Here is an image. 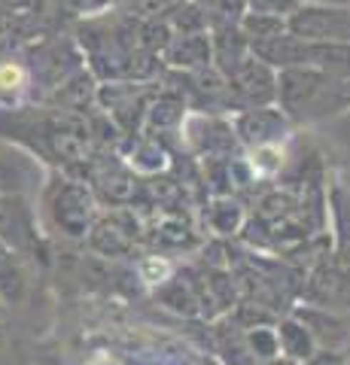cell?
I'll return each instance as SVG.
<instances>
[{"instance_id":"cell-1","label":"cell","mask_w":350,"mask_h":365,"mask_svg":"<svg viewBox=\"0 0 350 365\" xmlns=\"http://www.w3.org/2000/svg\"><path fill=\"white\" fill-rule=\"evenodd\" d=\"M274 104L289 122H329L347 110L344 79L320 67H284L277 71Z\"/></svg>"},{"instance_id":"cell-2","label":"cell","mask_w":350,"mask_h":365,"mask_svg":"<svg viewBox=\"0 0 350 365\" xmlns=\"http://www.w3.org/2000/svg\"><path fill=\"white\" fill-rule=\"evenodd\" d=\"M287 31L311 43H350V4H302L287 16Z\"/></svg>"},{"instance_id":"cell-3","label":"cell","mask_w":350,"mask_h":365,"mask_svg":"<svg viewBox=\"0 0 350 365\" xmlns=\"http://www.w3.org/2000/svg\"><path fill=\"white\" fill-rule=\"evenodd\" d=\"M49 216L67 237H86L92 222L98 220L92 189L76 180H64L49 192Z\"/></svg>"},{"instance_id":"cell-4","label":"cell","mask_w":350,"mask_h":365,"mask_svg":"<svg viewBox=\"0 0 350 365\" xmlns=\"http://www.w3.org/2000/svg\"><path fill=\"white\" fill-rule=\"evenodd\" d=\"M225 86H229V95L238 98L241 104H247V107H265V104H274L277 71L250 52L241 64H235L232 71L225 73Z\"/></svg>"},{"instance_id":"cell-5","label":"cell","mask_w":350,"mask_h":365,"mask_svg":"<svg viewBox=\"0 0 350 365\" xmlns=\"http://www.w3.org/2000/svg\"><path fill=\"white\" fill-rule=\"evenodd\" d=\"M308 299L317 304H347L350 307V256L335 253L317 262V268L308 277Z\"/></svg>"},{"instance_id":"cell-6","label":"cell","mask_w":350,"mask_h":365,"mask_svg":"<svg viewBox=\"0 0 350 365\" xmlns=\"http://www.w3.org/2000/svg\"><path fill=\"white\" fill-rule=\"evenodd\" d=\"M289 119L280 113V107L274 104H265V107H247L238 119H235V137H238L241 143L247 146H256V150H262V146H274L280 137L289 131Z\"/></svg>"},{"instance_id":"cell-7","label":"cell","mask_w":350,"mask_h":365,"mask_svg":"<svg viewBox=\"0 0 350 365\" xmlns=\"http://www.w3.org/2000/svg\"><path fill=\"white\" fill-rule=\"evenodd\" d=\"M86 237L95 253H101V256H107V259L125 256V253H131L134 241H138V220L125 210H116V213L104 216V220H95Z\"/></svg>"},{"instance_id":"cell-8","label":"cell","mask_w":350,"mask_h":365,"mask_svg":"<svg viewBox=\"0 0 350 365\" xmlns=\"http://www.w3.org/2000/svg\"><path fill=\"white\" fill-rule=\"evenodd\" d=\"M31 241H34V222L21 195H0V244L13 253V250L31 247Z\"/></svg>"},{"instance_id":"cell-9","label":"cell","mask_w":350,"mask_h":365,"mask_svg":"<svg viewBox=\"0 0 350 365\" xmlns=\"http://www.w3.org/2000/svg\"><path fill=\"white\" fill-rule=\"evenodd\" d=\"M165 61L171 67H183V71H201V67L213 64L210 55V34H174L168 46L162 49Z\"/></svg>"},{"instance_id":"cell-10","label":"cell","mask_w":350,"mask_h":365,"mask_svg":"<svg viewBox=\"0 0 350 365\" xmlns=\"http://www.w3.org/2000/svg\"><path fill=\"white\" fill-rule=\"evenodd\" d=\"M274 335H277V344L284 350V356L296 359V362H304L317 350V338L311 335L308 323H299V319H280Z\"/></svg>"},{"instance_id":"cell-11","label":"cell","mask_w":350,"mask_h":365,"mask_svg":"<svg viewBox=\"0 0 350 365\" xmlns=\"http://www.w3.org/2000/svg\"><path fill=\"white\" fill-rule=\"evenodd\" d=\"M95 186L110 204H128L134 198V192H138V180H134L131 170H125L122 165H113V168L98 170Z\"/></svg>"},{"instance_id":"cell-12","label":"cell","mask_w":350,"mask_h":365,"mask_svg":"<svg viewBox=\"0 0 350 365\" xmlns=\"http://www.w3.org/2000/svg\"><path fill=\"white\" fill-rule=\"evenodd\" d=\"M238 28L247 37V43H262V40H271V37H277V34H284L287 31V19L268 16V13H247L244 9Z\"/></svg>"},{"instance_id":"cell-13","label":"cell","mask_w":350,"mask_h":365,"mask_svg":"<svg viewBox=\"0 0 350 365\" xmlns=\"http://www.w3.org/2000/svg\"><path fill=\"white\" fill-rule=\"evenodd\" d=\"M183 101L174 98V95H159L146 107V128L150 131H165V128H174V125L183 122Z\"/></svg>"},{"instance_id":"cell-14","label":"cell","mask_w":350,"mask_h":365,"mask_svg":"<svg viewBox=\"0 0 350 365\" xmlns=\"http://www.w3.org/2000/svg\"><path fill=\"white\" fill-rule=\"evenodd\" d=\"M28 182V162L9 150H0V195H21Z\"/></svg>"},{"instance_id":"cell-15","label":"cell","mask_w":350,"mask_h":365,"mask_svg":"<svg viewBox=\"0 0 350 365\" xmlns=\"http://www.w3.org/2000/svg\"><path fill=\"white\" fill-rule=\"evenodd\" d=\"M159 299H162L168 307H171V311L186 314V317H195V314L201 311L195 287H192V283H186L183 277H174L171 283H165V287L159 289Z\"/></svg>"},{"instance_id":"cell-16","label":"cell","mask_w":350,"mask_h":365,"mask_svg":"<svg viewBox=\"0 0 350 365\" xmlns=\"http://www.w3.org/2000/svg\"><path fill=\"white\" fill-rule=\"evenodd\" d=\"M207 19L210 28H225V25H238L244 16V0H192Z\"/></svg>"},{"instance_id":"cell-17","label":"cell","mask_w":350,"mask_h":365,"mask_svg":"<svg viewBox=\"0 0 350 365\" xmlns=\"http://www.w3.org/2000/svg\"><path fill=\"white\" fill-rule=\"evenodd\" d=\"M210 225L220 235H238L244 225V207L238 201H232L229 195H217L210 204Z\"/></svg>"},{"instance_id":"cell-18","label":"cell","mask_w":350,"mask_h":365,"mask_svg":"<svg viewBox=\"0 0 350 365\" xmlns=\"http://www.w3.org/2000/svg\"><path fill=\"white\" fill-rule=\"evenodd\" d=\"M247 350L253 353V356H259V359H274L277 353H280V344H277V335L271 332V329H265V326H253V329H247Z\"/></svg>"},{"instance_id":"cell-19","label":"cell","mask_w":350,"mask_h":365,"mask_svg":"<svg viewBox=\"0 0 350 365\" xmlns=\"http://www.w3.org/2000/svg\"><path fill=\"white\" fill-rule=\"evenodd\" d=\"M332 204H335L338 244H341V253L350 256V195H344L341 189H335V192H332Z\"/></svg>"},{"instance_id":"cell-20","label":"cell","mask_w":350,"mask_h":365,"mask_svg":"<svg viewBox=\"0 0 350 365\" xmlns=\"http://www.w3.org/2000/svg\"><path fill=\"white\" fill-rule=\"evenodd\" d=\"M25 67L16 61H0V98H16L25 88Z\"/></svg>"},{"instance_id":"cell-21","label":"cell","mask_w":350,"mask_h":365,"mask_svg":"<svg viewBox=\"0 0 350 365\" xmlns=\"http://www.w3.org/2000/svg\"><path fill=\"white\" fill-rule=\"evenodd\" d=\"M21 289H25V277L21 271L0 262V299L4 302H19L21 299Z\"/></svg>"},{"instance_id":"cell-22","label":"cell","mask_w":350,"mask_h":365,"mask_svg":"<svg viewBox=\"0 0 350 365\" xmlns=\"http://www.w3.org/2000/svg\"><path fill=\"white\" fill-rule=\"evenodd\" d=\"M299 6H302V0H244L247 13H268V16H280V19L296 13Z\"/></svg>"},{"instance_id":"cell-23","label":"cell","mask_w":350,"mask_h":365,"mask_svg":"<svg viewBox=\"0 0 350 365\" xmlns=\"http://www.w3.org/2000/svg\"><path fill=\"white\" fill-rule=\"evenodd\" d=\"M326 128H329V134H332V140H335L338 150H341L350 158V107L341 110L338 116H332L329 122H326Z\"/></svg>"},{"instance_id":"cell-24","label":"cell","mask_w":350,"mask_h":365,"mask_svg":"<svg viewBox=\"0 0 350 365\" xmlns=\"http://www.w3.org/2000/svg\"><path fill=\"white\" fill-rule=\"evenodd\" d=\"M159 241L162 244H174V247H183V244H192V232L180 222V220H168L162 228H159Z\"/></svg>"},{"instance_id":"cell-25","label":"cell","mask_w":350,"mask_h":365,"mask_svg":"<svg viewBox=\"0 0 350 365\" xmlns=\"http://www.w3.org/2000/svg\"><path fill=\"white\" fill-rule=\"evenodd\" d=\"M304 365H347V356L338 350H314Z\"/></svg>"},{"instance_id":"cell-26","label":"cell","mask_w":350,"mask_h":365,"mask_svg":"<svg viewBox=\"0 0 350 365\" xmlns=\"http://www.w3.org/2000/svg\"><path fill=\"white\" fill-rule=\"evenodd\" d=\"M9 37H13V19H9V13H0V46Z\"/></svg>"},{"instance_id":"cell-27","label":"cell","mask_w":350,"mask_h":365,"mask_svg":"<svg viewBox=\"0 0 350 365\" xmlns=\"http://www.w3.org/2000/svg\"><path fill=\"white\" fill-rule=\"evenodd\" d=\"M268 365H304V362H296V359H289V356H284V359H277V356H274Z\"/></svg>"},{"instance_id":"cell-28","label":"cell","mask_w":350,"mask_h":365,"mask_svg":"<svg viewBox=\"0 0 350 365\" xmlns=\"http://www.w3.org/2000/svg\"><path fill=\"white\" fill-rule=\"evenodd\" d=\"M302 4H350V0H302Z\"/></svg>"},{"instance_id":"cell-29","label":"cell","mask_w":350,"mask_h":365,"mask_svg":"<svg viewBox=\"0 0 350 365\" xmlns=\"http://www.w3.org/2000/svg\"><path fill=\"white\" fill-rule=\"evenodd\" d=\"M344 101H347V107H350V79H344Z\"/></svg>"},{"instance_id":"cell-30","label":"cell","mask_w":350,"mask_h":365,"mask_svg":"<svg viewBox=\"0 0 350 365\" xmlns=\"http://www.w3.org/2000/svg\"><path fill=\"white\" fill-rule=\"evenodd\" d=\"M4 317H6V302L0 299V319H4Z\"/></svg>"},{"instance_id":"cell-31","label":"cell","mask_w":350,"mask_h":365,"mask_svg":"<svg viewBox=\"0 0 350 365\" xmlns=\"http://www.w3.org/2000/svg\"><path fill=\"white\" fill-rule=\"evenodd\" d=\"M347 365H350V356H347Z\"/></svg>"}]
</instances>
